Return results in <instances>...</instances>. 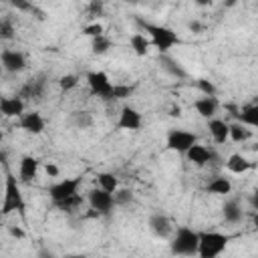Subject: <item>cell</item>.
<instances>
[{
	"mask_svg": "<svg viewBox=\"0 0 258 258\" xmlns=\"http://www.w3.org/2000/svg\"><path fill=\"white\" fill-rule=\"evenodd\" d=\"M137 24L141 26V32L149 36L151 40V46L157 48L159 54H169V50L179 44V36L173 28L165 26V24H153V22H147V20H137Z\"/></svg>",
	"mask_w": 258,
	"mask_h": 258,
	"instance_id": "6da1fadb",
	"label": "cell"
},
{
	"mask_svg": "<svg viewBox=\"0 0 258 258\" xmlns=\"http://www.w3.org/2000/svg\"><path fill=\"white\" fill-rule=\"evenodd\" d=\"M200 248V232L187 226L175 228L173 236L169 238V250L173 256H198Z\"/></svg>",
	"mask_w": 258,
	"mask_h": 258,
	"instance_id": "7a4b0ae2",
	"label": "cell"
},
{
	"mask_svg": "<svg viewBox=\"0 0 258 258\" xmlns=\"http://www.w3.org/2000/svg\"><path fill=\"white\" fill-rule=\"evenodd\" d=\"M83 183V177L81 175H75V177H64V179H58L54 183L48 185V198L52 202L54 208H60L64 206L67 202L79 198V187Z\"/></svg>",
	"mask_w": 258,
	"mask_h": 258,
	"instance_id": "3957f363",
	"label": "cell"
},
{
	"mask_svg": "<svg viewBox=\"0 0 258 258\" xmlns=\"http://www.w3.org/2000/svg\"><path fill=\"white\" fill-rule=\"evenodd\" d=\"M26 210V202L20 189V179L14 177L12 173H6V181H4V200H2V214L10 216V214H24Z\"/></svg>",
	"mask_w": 258,
	"mask_h": 258,
	"instance_id": "277c9868",
	"label": "cell"
},
{
	"mask_svg": "<svg viewBox=\"0 0 258 258\" xmlns=\"http://www.w3.org/2000/svg\"><path fill=\"white\" fill-rule=\"evenodd\" d=\"M230 244V236L224 232H200V248H198V258H220L224 250Z\"/></svg>",
	"mask_w": 258,
	"mask_h": 258,
	"instance_id": "5b68a950",
	"label": "cell"
},
{
	"mask_svg": "<svg viewBox=\"0 0 258 258\" xmlns=\"http://www.w3.org/2000/svg\"><path fill=\"white\" fill-rule=\"evenodd\" d=\"M196 143H198V135L194 131H187V129L173 127L165 135V147L173 153H179V155H185Z\"/></svg>",
	"mask_w": 258,
	"mask_h": 258,
	"instance_id": "8992f818",
	"label": "cell"
},
{
	"mask_svg": "<svg viewBox=\"0 0 258 258\" xmlns=\"http://www.w3.org/2000/svg\"><path fill=\"white\" fill-rule=\"evenodd\" d=\"M87 85H89L91 95H95L99 99H105V101H111L115 83L109 79L107 73H103V71H91V73H87Z\"/></svg>",
	"mask_w": 258,
	"mask_h": 258,
	"instance_id": "52a82bcc",
	"label": "cell"
},
{
	"mask_svg": "<svg viewBox=\"0 0 258 258\" xmlns=\"http://www.w3.org/2000/svg\"><path fill=\"white\" fill-rule=\"evenodd\" d=\"M87 204L97 216L99 214H111V210L115 208V198H113V194H109L101 187H93L87 191Z\"/></svg>",
	"mask_w": 258,
	"mask_h": 258,
	"instance_id": "ba28073f",
	"label": "cell"
},
{
	"mask_svg": "<svg viewBox=\"0 0 258 258\" xmlns=\"http://www.w3.org/2000/svg\"><path fill=\"white\" fill-rule=\"evenodd\" d=\"M0 60H2V69L6 73H12V75L22 73L26 69V64H28L24 52L16 50V48H4L2 54H0Z\"/></svg>",
	"mask_w": 258,
	"mask_h": 258,
	"instance_id": "9c48e42d",
	"label": "cell"
},
{
	"mask_svg": "<svg viewBox=\"0 0 258 258\" xmlns=\"http://www.w3.org/2000/svg\"><path fill=\"white\" fill-rule=\"evenodd\" d=\"M143 125V117L141 113L131 107V105H123L119 111V119H117V127L123 131H137Z\"/></svg>",
	"mask_w": 258,
	"mask_h": 258,
	"instance_id": "30bf717a",
	"label": "cell"
},
{
	"mask_svg": "<svg viewBox=\"0 0 258 258\" xmlns=\"http://www.w3.org/2000/svg\"><path fill=\"white\" fill-rule=\"evenodd\" d=\"M18 127L28 135H42L46 129V121L38 111H26L18 119Z\"/></svg>",
	"mask_w": 258,
	"mask_h": 258,
	"instance_id": "8fae6325",
	"label": "cell"
},
{
	"mask_svg": "<svg viewBox=\"0 0 258 258\" xmlns=\"http://www.w3.org/2000/svg\"><path fill=\"white\" fill-rule=\"evenodd\" d=\"M0 113L6 119H20L26 113V103L20 95L14 97H2L0 99Z\"/></svg>",
	"mask_w": 258,
	"mask_h": 258,
	"instance_id": "7c38bea8",
	"label": "cell"
},
{
	"mask_svg": "<svg viewBox=\"0 0 258 258\" xmlns=\"http://www.w3.org/2000/svg\"><path fill=\"white\" fill-rule=\"evenodd\" d=\"M147 226H149L151 234H153V236H157V238H171V236H173V232H175V228H173L171 220H169L165 214H159V212L149 216Z\"/></svg>",
	"mask_w": 258,
	"mask_h": 258,
	"instance_id": "4fadbf2b",
	"label": "cell"
},
{
	"mask_svg": "<svg viewBox=\"0 0 258 258\" xmlns=\"http://www.w3.org/2000/svg\"><path fill=\"white\" fill-rule=\"evenodd\" d=\"M38 169H40V161L34 155H22L18 161V179L22 183H30L36 179Z\"/></svg>",
	"mask_w": 258,
	"mask_h": 258,
	"instance_id": "5bb4252c",
	"label": "cell"
},
{
	"mask_svg": "<svg viewBox=\"0 0 258 258\" xmlns=\"http://www.w3.org/2000/svg\"><path fill=\"white\" fill-rule=\"evenodd\" d=\"M185 157H187V161L194 163L196 167H206V165H210V163L216 159V153H214L210 147L196 143V145L185 153Z\"/></svg>",
	"mask_w": 258,
	"mask_h": 258,
	"instance_id": "9a60e30c",
	"label": "cell"
},
{
	"mask_svg": "<svg viewBox=\"0 0 258 258\" xmlns=\"http://www.w3.org/2000/svg\"><path fill=\"white\" fill-rule=\"evenodd\" d=\"M194 109L198 111L200 117H204V119L210 121V119H216L218 109H220V103H218L216 97H200V99L194 101Z\"/></svg>",
	"mask_w": 258,
	"mask_h": 258,
	"instance_id": "2e32d148",
	"label": "cell"
},
{
	"mask_svg": "<svg viewBox=\"0 0 258 258\" xmlns=\"http://www.w3.org/2000/svg\"><path fill=\"white\" fill-rule=\"evenodd\" d=\"M208 131H210V137H212L218 145L230 141V123L224 121V119H218V117H216V119H210V121H208Z\"/></svg>",
	"mask_w": 258,
	"mask_h": 258,
	"instance_id": "e0dca14e",
	"label": "cell"
},
{
	"mask_svg": "<svg viewBox=\"0 0 258 258\" xmlns=\"http://www.w3.org/2000/svg\"><path fill=\"white\" fill-rule=\"evenodd\" d=\"M224 167L230 171V173H236V175H242L246 171L252 169V161L248 157H244L242 153H232L226 161H224Z\"/></svg>",
	"mask_w": 258,
	"mask_h": 258,
	"instance_id": "ac0fdd59",
	"label": "cell"
},
{
	"mask_svg": "<svg viewBox=\"0 0 258 258\" xmlns=\"http://www.w3.org/2000/svg\"><path fill=\"white\" fill-rule=\"evenodd\" d=\"M157 62H159L161 71H165L169 77H175V79H185V77H187V73H185V69L179 64V60H175V58L169 56V54H159Z\"/></svg>",
	"mask_w": 258,
	"mask_h": 258,
	"instance_id": "d6986e66",
	"label": "cell"
},
{
	"mask_svg": "<svg viewBox=\"0 0 258 258\" xmlns=\"http://www.w3.org/2000/svg\"><path fill=\"white\" fill-rule=\"evenodd\" d=\"M232 181L226 177V175H214L210 181H208V185H206V191L208 194H214V196H228V194H232Z\"/></svg>",
	"mask_w": 258,
	"mask_h": 258,
	"instance_id": "ffe728a7",
	"label": "cell"
},
{
	"mask_svg": "<svg viewBox=\"0 0 258 258\" xmlns=\"http://www.w3.org/2000/svg\"><path fill=\"white\" fill-rule=\"evenodd\" d=\"M236 121H240L242 125H246L250 129H258V103L240 107V113H238Z\"/></svg>",
	"mask_w": 258,
	"mask_h": 258,
	"instance_id": "44dd1931",
	"label": "cell"
},
{
	"mask_svg": "<svg viewBox=\"0 0 258 258\" xmlns=\"http://www.w3.org/2000/svg\"><path fill=\"white\" fill-rule=\"evenodd\" d=\"M129 46H131V50H133L137 56H145V54L149 52V48H151V40H149L147 34H143V32L139 30V32H133V34L129 36Z\"/></svg>",
	"mask_w": 258,
	"mask_h": 258,
	"instance_id": "7402d4cb",
	"label": "cell"
},
{
	"mask_svg": "<svg viewBox=\"0 0 258 258\" xmlns=\"http://www.w3.org/2000/svg\"><path fill=\"white\" fill-rule=\"evenodd\" d=\"M222 214H224V220L228 224H238L244 218V212H242L238 200H226V204L222 208Z\"/></svg>",
	"mask_w": 258,
	"mask_h": 258,
	"instance_id": "603a6c76",
	"label": "cell"
},
{
	"mask_svg": "<svg viewBox=\"0 0 258 258\" xmlns=\"http://www.w3.org/2000/svg\"><path fill=\"white\" fill-rule=\"evenodd\" d=\"M250 139H252V129L250 127L242 125L240 121L230 123V141H234V143H246Z\"/></svg>",
	"mask_w": 258,
	"mask_h": 258,
	"instance_id": "cb8c5ba5",
	"label": "cell"
},
{
	"mask_svg": "<svg viewBox=\"0 0 258 258\" xmlns=\"http://www.w3.org/2000/svg\"><path fill=\"white\" fill-rule=\"evenodd\" d=\"M97 187H101L109 194H115L119 189V177L111 171H101V173H97Z\"/></svg>",
	"mask_w": 258,
	"mask_h": 258,
	"instance_id": "d4e9b609",
	"label": "cell"
},
{
	"mask_svg": "<svg viewBox=\"0 0 258 258\" xmlns=\"http://www.w3.org/2000/svg\"><path fill=\"white\" fill-rule=\"evenodd\" d=\"M111 48H113V40H111L107 34H103V36L91 40V52H93V54H107Z\"/></svg>",
	"mask_w": 258,
	"mask_h": 258,
	"instance_id": "484cf974",
	"label": "cell"
},
{
	"mask_svg": "<svg viewBox=\"0 0 258 258\" xmlns=\"http://www.w3.org/2000/svg\"><path fill=\"white\" fill-rule=\"evenodd\" d=\"M71 123L77 129H89L93 125V115L89 111H73L71 115Z\"/></svg>",
	"mask_w": 258,
	"mask_h": 258,
	"instance_id": "4316f807",
	"label": "cell"
},
{
	"mask_svg": "<svg viewBox=\"0 0 258 258\" xmlns=\"http://www.w3.org/2000/svg\"><path fill=\"white\" fill-rule=\"evenodd\" d=\"M40 95H42V83H40V81H30V83H26V85L22 87V91H20V97H22V99H24V97L40 99Z\"/></svg>",
	"mask_w": 258,
	"mask_h": 258,
	"instance_id": "83f0119b",
	"label": "cell"
},
{
	"mask_svg": "<svg viewBox=\"0 0 258 258\" xmlns=\"http://www.w3.org/2000/svg\"><path fill=\"white\" fill-rule=\"evenodd\" d=\"M135 91V85H123V83H115V89H113V95H111V101H123V99H129Z\"/></svg>",
	"mask_w": 258,
	"mask_h": 258,
	"instance_id": "f1b7e54d",
	"label": "cell"
},
{
	"mask_svg": "<svg viewBox=\"0 0 258 258\" xmlns=\"http://www.w3.org/2000/svg\"><path fill=\"white\" fill-rule=\"evenodd\" d=\"M79 75H73V73H69V75H62L60 79H58V89L62 91V93H69V91H73V89H77L79 87Z\"/></svg>",
	"mask_w": 258,
	"mask_h": 258,
	"instance_id": "f546056e",
	"label": "cell"
},
{
	"mask_svg": "<svg viewBox=\"0 0 258 258\" xmlns=\"http://www.w3.org/2000/svg\"><path fill=\"white\" fill-rule=\"evenodd\" d=\"M81 34H85V36H89V38L93 40V38L103 36V34H105V28H103V24H101V22L93 20V22H89V24H85V26H83Z\"/></svg>",
	"mask_w": 258,
	"mask_h": 258,
	"instance_id": "4dcf8cb0",
	"label": "cell"
},
{
	"mask_svg": "<svg viewBox=\"0 0 258 258\" xmlns=\"http://www.w3.org/2000/svg\"><path fill=\"white\" fill-rule=\"evenodd\" d=\"M196 87L200 89V93H202L204 97H216V93H218L216 85H214L212 81H208V79H198V81H196Z\"/></svg>",
	"mask_w": 258,
	"mask_h": 258,
	"instance_id": "1f68e13d",
	"label": "cell"
},
{
	"mask_svg": "<svg viewBox=\"0 0 258 258\" xmlns=\"http://www.w3.org/2000/svg\"><path fill=\"white\" fill-rule=\"evenodd\" d=\"M113 198H115V206H127V204L133 202V191L127 189V187H119L113 194Z\"/></svg>",
	"mask_w": 258,
	"mask_h": 258,
	"instance_id": "d6a6232c",
	"label": "cell"
},
{
	"mask_svg": "<svg viewBox=\"0 0 258 258\" xmlns=\"http://www.w3.org/2000/svg\"><path fill=\"white\" fill-rule=\"evenodd\" d=\"M0 36H2L4 40H10V38L14 36V24H12L8 18H2V20H0Z\"/></svg>",
	"mask_w": 258,
	"mask_h": 258,
	"instance_id": "836d02e7",
	"label": "cell"
},
{
	"mask_svg": "<svg viewBox=\"0 0 258 258\" xmlns=\"http://www.w3.org/2000/svg\"><path fill=\"white\" fill-rule=\"evenodd\" d=\"M103 12V2H91L89 4V14L95 18V16H101Z\"/></svg>",
	"mask_w": 258,
	"mask_h": 258,
	"instance_id": "e575fe53",
	"label": "cell"
},
{
	"mask_svg": "<svg viewBox=\"0 0 258 258\" xmlns=\"http://www.w3.org/2000/svg\"><path fill=\"white\" fill-rule=\"evenodd\" d=\"M44 171L48 177H58V165L56 163H46L44 165Z\"/></svg>",
	"mask_w": 258,
	"mask_h": 258,
	"instance_id": "d590c367",
	"label": "cell"
},
{
	"mask_svg": "<svg viewBox=\"0 0 258 258\" xmlns=\"http://www.w3.org/2000/svg\"><path fill=\"white\" fill-rule=\"evenodd\" d=\"M36 258H56V256H54L52 250H48V248H40L38 254H36Z\"/></svg>",
	"mask_w": 258,
	"mask_h": 258,
	"instance_id": "8d00e7d4",
	"label": "cell"
},
{
	"mask_svg": "<svg viewBox=\"0 0 258 258\" xmlns=\"http://www.w3.org/2000/svg\"><path fill=\"white\" fill-rule=\"evenodd\" d=\"M250 206H252L254 212H258V189L252 191V196H250Z\"/></svg>",
	"mask_w": 258,
	"mask_h": 258,
	"instance_id": "74e56055",
	"label": "cell"
},
{
	"mask_svg": "<svg viewBox=\"0 0 258 258\" xmlns=\"http://www.w3.org/2000/svg\"><path fill=\"white\" fill-rule=\"evenodd\" d=\"M187 28H189L191 32H202V30H204V26H202L200 22H189V24H187Z\"/></svg>",
	"mask_w": 258,
	"mask_h": 258,
	"instance_id": "f35d334b",
	"label": "cell"
},
{
	"mask_svg": "<svg viewBox=\"0 0 258 258\" xmlns=\"http://www.w3.org/2000/svg\"><path fill=\"white\" fill-rule=\"evenodd\" d=\"M10 234H12L14 238H24V232H22L20 228H10Z\"/></svg>",
	"mask_w": 258,
	"mask_h": 258,
	"instance_id": "ab89813d",
	"label": "cell"
},
{
	"mask_svg": "<svg viewBox=\"0 0 258 258\" xmlns=\"http://www.w3.org/2000/svg\"><path fill=\"white\" fill-rule=\"evenodd\" d=\"M171 115H173V117H179V115H181V109H179V107H173V109H171Z\"/></svg>",
	"mask_w": 258,
	"mask_h": 258,
	"instance_id": "60d3db41",
	"label": "cell"
},
{
	"mask_svg": "<svg viewBox=\"0 0 258 258\" xmlns=\"http://www.w3.org/2000/svg\"><path fill=\"white\" fill-rule=\"evenodd\" d=\"M252 222H254V228L258 230V212H254V216H252Z\"/></svg>",
	"mask_w": 258,
	"mask_h": 258,
	"instance_id": "b9f144b4",
	"label": "cell"
},
{
	"mask_svg": "<svg viewBox=\"0 0 258 258\" xmlns=\"http://www.w3.org/2000/svg\"><path fill=\"white\" fill-rule=\"evenodd\" d=\"M62 258H85L83 254H67V256H62Z\"/></svg>",
	"mask_w": 258,
	"mask_h": 258,
	"instance_id": "7bdbcfd3",
	"label": "cell"
},
{
	"mask_svg": "<svg viewBox=\"0 0 258 258\" xmlns=\"http://www.w3.org/2000/svg\"><path fill=\"white\" fill-rule=\"evenodd\" d=\"M101 258H103V256H101Z\"/></svg>",
	"mask_w": 258,
	"mask_h": 258,
	"instance_id": "ee69618b",
	"label": "cell"
}]
</instances>
